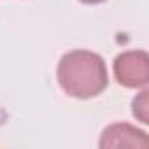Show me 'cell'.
<instances>
[{
  "label": "cell",
  "mask_w": 149,
  "mask_h": 149,
  "mask_svg": "<svg viewBox=\"0 0 149 149\" xmlns=\"http://www.w3.org/2000/svg\"><path fill=\"white\" fill-rule=\"evenodd\" d=\"M56 77L68 97L83 100L100 95L109 84L104 58L86 49H76L63 54L58 63Z\"/></svg>",
  "instance_id": "obj_1"
},
{
  "label": "cell",
  "mask_w": 149,
  "mask_h": 149,
  "mask_svg": "<svg viewBox=\"0 0 149 149\" xmlns=\"http://www.w3.org/2000/svg\"><path fill=\"white\" fill-rule=\"evenodd\" d=\"M114 76L125 88H144L149 83V58L142 49L125 51L114 60Z\"/></svg>",
  "instance_id": "obj_2"
},
{
  "label": "cell",
  "mask_w": 149,
  "mask_h": 149,
  "mask_svg": "<svg viewBox=\"0 0 149 149\" xmlns=\"http://www.w3.org/2000/svg\"><path fill=\"white\" fill-rule=\"evenodd\" d=\"M98 146L100 147H147L149 140L142 130L126 123H118L104 130Z\"/></svg>",
  "instance_id": "obj_3"
},
{
  "label": "cell",
  "mask_w": 149,
  "mask_h": 149,
  "mask_svg": "<svg viewBox=\"0 0 149 149\" xmlns=\"http://www.w3.org/2000/svg\"><path fill=\"white\" fill-rule=\"evenodd\" d=\"M133 116L142 121L149 123V114H147V91H140V95L133 100Z\"/></svg>",
  "instance_id": "obj_4"
},
{
  "label": "cell",
  "mask_w": 149,
  "mask_h": 149,
  "mask_svg": "<svg viewBox=\"0 0 149 149\" xmlns=\"http://www.w3.org/2000/svg\"><path fill=\"white\" fill-rule=\"evenodd\" d=\"M83 4H100V2H105V0H81Z\"/></svg>",
  "instance_id": "obj_5"
}]
</instances>
